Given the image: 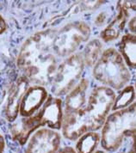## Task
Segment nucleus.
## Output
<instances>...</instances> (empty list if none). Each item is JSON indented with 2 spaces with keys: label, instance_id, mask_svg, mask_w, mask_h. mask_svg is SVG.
Returning <instances> with one entry per match:
<instances>
[{
  "label": "nucleus",
  "instance_id": "nucleus-19",
  "mask_svg": "<svg viewBox=\"0 0 136 153\" xmlns=\"http://www.w3.org/2000/svg\"><path fill=\"white\" fill-rule=\"evenodd\" d=\"M4 149H5V141L3 135L0 133V153L4 152Z\"/></svg>",
  "mask_w": 136,
  "mask_h": 153
},
{
  "label": "nucleus",
  "instance_id": "nucleus-16",
  "mask_svg": "<svg viewBox=\"0 0 136 153\" xmlns=\"http://www.w3.org/2000/svg\"><path fill=\"white\" fill-rule=\"evenodd\" d=\"M7 28V22L5 21V19L4 18V16L0 14V35H3L5 31H6Z\"/></svg>",
  "mask_w": 136,
  "mask_h": 153
},
{
  "label": "nucleus",
  "instance_id": "nucleus-5",
  "mask_svg": "<svg viewBox=\"0 0 136 153\" xmlns=\"http://www.w3.org/2000/svg\"><path fill=\"white\" fill-rule=\"evenodd\" d=\"M93 76L96 81L113 91H121L131 80V73L123 58L114 48L102 52L93 66Z\"/></svg>",
  "mask_w": 136,
  "mask_h": 153
},
{
  "label": "nucleus",
  "instance_id": "nucleus-2",
  "mask_svg": "<svg viewBox=\"0 0 136 153\" xmlns=\"http://www.w3.org/2000/svg\"><path fill=\"white\" fill-rule=\"evenodd\" d=\"M116 97L115 91L109 87L94 88L79 109L63 114L61 131L64 138L74 141L85 132L101 129L111 111Z\"/></svg>",
  "mask_w": 136,
  "mask_h": 153
},
{
  "label": "nucleus",
  "instance_id": "nucleus-11",
  "mask_svg": "<svg viewBox=\"0 0 136 153\" xmlns=\"http://www.w3.org/2000/svg\"><path fill=\"white\" fill-rule=\"evenodd\" d=\"M48 92L46 87L30 85L24 93L19 107V115L22 118L29 117L37 112L48 99Z\"/></svg>",
  "mask_w": 136,
  "mask_h": 153
},
{
  "label": "nucleus",
  "instance_id": "nucleus-7",
  "mask_svg": "<svg viewBox=\"0 0 136 153\" xmlns=\"http://www.w3.org/2000/svg\"><path fill=\"white\" fill-rule=\"evenodd\" d=\"M84 66L81 53L66 58L59 65L50 84L52 96L60 98L67 96L79 83Z\"/></svg>",
  "mask_w": 136,
  "mask_h": 153
},
{
  "label": "nucleus",
  "instance_id": "nucleus-10",
  "mask_svg": "<svg viewBox=\"0 0 136 153\" xmlns=\"http://www.w3.org/2000/svg\"><path fill=\"white\" fill-rule=\"evenodd\" d=\"M29 81L24 76L16 78L8 91V97L4 105V114L7 121L13 122L19 115L21 101L27 89L30 86Z\"/></svg>",
  "mask_w": 136,
  "mask_h": 153
},
{
  "label": "nucleus",
  "instance_id": "nucleus-17",
  "mask_svg": "<svg viewBox=\"0 0 136 153\" xmlns=\"http://www.w3.org/2000/svg\"><path fill=\"white\" fill-rule=\"evenodd\" d=\"M129 28L131 34H134L135 35V16L131 17L129 21Z\"/></svg>",
  "mask_w": 136,
  "mask_h": 153
},
{
  "label": "nucleus",
  "instance_id": "nucleus-20",
  "mask_svg": "<svg viewBox=\"0 0 136 153\" xmlns=\"http://www.w3.org/2000/svg\"><path fill=\"white\" fill-rule=\"evenodd\" d=\"M94 153H106V152H103V151H97V150H96Z\"/></svg>",
  "mask_w": 136,
  "mask_h": 153
},
{
  "label": "nucleus",
  "instance_id": "nucleus-9",
  "mask_svg": "<svg viewBox=\"0 0 136 153\" xmlns=\"http://www.w3.org/2000/svg\"><path fill=\"white\" fill-rule=\"evenodd\" d=\"M61 143V136L58 131L40 128L29 137L24 153H57Z\"/></svg>",
  "mask_w": 136,
  "mask_h": 153
},
{
  "label": "nucleus",
  "instance_id": "nucleus-18",
  "mask_svg": "<svg viewBox=\"0 0 136 153\" xmlns=\"http://www.w3.org/2000/svg\"><path fill=\"white\" fill-rule=\"evenodd\" d=\"M57 153H76V152H75V150L72 147L67 146V147L62 148L61 150H60Z\"/></svg>",
  "mask_w": 136,
  "mask_h": 153
},
{
  "label": "nucleus",
  "instance_id": "nucleus-1",
  "mask_svg": "<svg viewBox=\"0 0 136 153\" xmlns=\"http://www.w3.org/2000/svg\"><path fill=\"white\" fill-rule=\"evenodd\" d=\"M56 30L48 28L29 36L21 47L16 65L30 84L50 86L59 66L52 43Z\"/></svg>",
  "mask_w": 136,
  "mask_h": 153
},
{
  "label": "nucleus",
  "instance_id": "nucleus-15",
  "mask_svg": "<svg viewBox=\"0 0 136 153\" xmlns=\"http://www.w3.org/2000/svg\"><path fill=\"white\" fill-rule=\"evenodd\" d=\"M135 101V89L133 85H127L123 90H121L120 94L116 97L113 106L111 108V111H116L119 109H123L131 104H133Z\"/></svg>",
  "mask_w": 136,
  "mask_h": 153
},
{
  "label": "nucleus",
  "instance_id": "nucleus-12",
  "mask_svg": "<svg viewBox=\"0 0 136 153\" xmlns=\"http://www.w3.org/2000/svg\"><path fill=\"white\" fill-rule=\"evenodd\" d=\"M118 53L123 58L125 65L130 69L136 66V37L135 35L127 33L123 35L118 44Z\"/></svg>",
  "mask_w": 136,
  "mask_h": 153
},
{
  "label": "nucleus",
  "instance_id": "nucleus-4",
  "mask_svg": "<svg viewBox=\"0 0 136 153\" xmlns=\"http://www.w3.org/2000/svg\"><path fill=\"white\" fill-rule=\"evenodd\" d=\"M135 102L125 108L109 113L101 128L100 144L102 149L115 152L125 140L135 139Z\"/></svg>",
  "mask_w": 136,
  "mask_h": 153
},
{
  "label": "nucleus",
  "instance_id": "nucleus-8",
  "mask_svg": "<svg viewBox=\"0 0 136 153\" xmlns=\"http://www.w3.org/2000/svg\"><path fill=\"white\" fill-rule=\"evenodd\" d=\"M132 13L135 14V1H119L115 18L101 32L102 41L109 43L118 39L132 17Z\"/></svg>",
  "mask_w": 136,
  "mask_h": 153
},
{
  "label": "nucleus",
  "instance_id": "nucleus-3",
  "mask_svg": "<svg viewBox=\"0 0 136 153\" xmlns=\"http://www.w3.org/2000/svg\"><path fill=\"white\" fill-rule=\"evenodd\" d=\"M63 120V102L60 97L48 95V99L41 108L29 117L22 118L11 127L14 140L21 146L27 143L28 139L36 130L45 126L53 130H61Z\"/></svg>",
  "mask_w": 136,
  "mask_h": 153
},
{
  "label": "nucleus",
  "instance_id": "nucleus-13",
  "mask_svg": "<svg viewBox=\"0 0 136 153\" xmlns=\"http://www.w3.org/2000/svg\"><path fill=\"white\" fill-rule=\"evenodd\" d=\"M100 143V134L88 132L80 136L75 145L76 153H94Z\"/></svg>",
  "mask_w": 136,
  "mask_h": 153
},
{
  "label": "nucleus",
  "instance_id": "nucleus-14",
  "mask_svg": "<svg viewBox=\"0 0 136 153\" xmlns=\"http://www.w3.org/2000/svg\"><path fill=\"white\" fill-rule=\"evenodd\" d=\"M102 43L100 40L93 39L88 42L81 53L84 65L93 67L102 55Z\"/></svg>",
  "mask_w": 136,
  "mask_h": 153
},
{
  "label": "nucleus",
  "instance_id": "nucleus-6",
  "mask_svg": "<svg viewBox=\"0 0 136 153\" xmlns=\"http://www.w3.org/2000/svg\"><path fill=\"white\" fill-rule=\"evenodd\" d=\"M91 29L84 21L69 22L56 30L52 48L59 58H67L76 53L82 44L89 41Z\"/></svg>",
  "mask_w": 136,
  "mask_h": 153
}]
</instances>
